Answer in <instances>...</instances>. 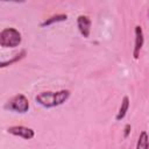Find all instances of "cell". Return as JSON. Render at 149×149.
Returning a JSON list of instances; mask_svg holds the SVG:
<instances>
[{
	"mask_svg": "<svg viewBox=\"0 0 149 149\" xmlns=\"http://www.w3.org/2000/svg\"><path fill=\"white\" fill-rule=\"evenodd\" d=\"M26 54H27V51H26V50H22L20 54H17V55H16L15 57H13L12 59H8V61H6V62H1V63H0V68L8 66V65H10V64H13V63H15V62L22 59V58L26 56Z\"/></svg>",
	"mask_w": 149,
	"mask_h": 149,
	"instance_id": "10",
	"label": "cell"
},
{
	"mask_svg": "<svg viewBox=\"0 0 149 149\" xmlns=\"http://www.w3.org/2000/svg\"><path fill=\"white\" fill-rule=\"evenodd\" d=\"M148 17H149V9H148Z\"/></svg>",
	"mask_w": 149,
	"mask_h": 149,
	"instance_id": "12",
	"label": "cell"
},
{
	"mask_svg": "<svg viewBox=\"0 0 149 149\" xmlns=\"http://www.w3.org/2000/svg\"><path fill=\"white\" fill-rule=\"evenodd\" d=\"M130 130H132V126H130L129 123H126V126H125V128H123V137H125V139H127V137L129 136Z\"/></svg>",
	"mask_w": 149,
	"mask_h": 149,
	"instance_id": "11",
	"label": "cell"
},
{
	"mask_svg": "<svg viewBox=\"0 0 149 149\" xmlns=\"http://www.w3.org/2000/svg\"><path fill=\"white\" fill-rule=\"evenodd\" d=\"M91 24H92V21L88 16L86 15H79L77 17V28L79 30V33L81 34L83 37L87 38L90 36V33H91Z\"/></svg>",
	"mask_w": 149,
	"mask_h": 149,
	"instance_id": "6",
	"label": "cell"
},
{
	"mask_svg": "<svg viewBox=\"0 0 149 149\" xmlns=\"http://www.w3.org/2000/svg\"><path fill=\"white\" fill-rule=\"evenodd\" d=\"M71 92L69 90H61L57 92H41L35 97V100L43 107L45 108H52L63 105L69 98H70Z\"/></svg>",
	"mask_w": 149,
	"mask_h": 149,
	"instance_id": "1",
	"label": "cell"
},
{
	"mask_svg": "<svg viewBox=\"0 0 149 149\" xmlns=\"http://www.w3.org/2000/svg\"><path fill=\"white\" fill-rule=\"evenodd\" d=\"M7 132L14 136H19L24 140H31L35 136V130L24 126H10L7 128Z\"/></svg>",
	"mask_w": 149,
	"mask_h": 149,
	"instance_id": "4",
	"label": "cell"
},
{
	"mask_svg": "<svg viewBox=\"0 0 149 149\" xmlns=\"http://www.w3.org/2000/svg\"><path fill=\"white\" fill-rule=\"evenodd\" d=\"M136 149H149V136L146 130L140 133V136L136 143Z\"/></svg>",
	"mask_w": 149,
	"mask_h": 149,
	"instance_id": "9",
	"label": "cell"
},
{
	"mask_svg": "<svg viewBox=\"0 0 149 149\" xmlns=\"http://www.w3.org/2000/svg\"><path fill=\"white\" fill-rule=\"evenodd\" d=\"M68 20V15L66 14H56V15H52L48 19H45L43 22H41V27L44 28V27H48V26H51L54 23H57V22H62V21H66Z\"/></svg>",
	"mask_w": 149,
	"mask_h": 149,
	"instance_id": "8",
	"label": "cell"
},
{
	"mask_svg": "<svg viewBox=\"0 0 149 149\" xmlns=\"http://www.w3.org/2000/svg\"><path fill=\"white\" fill-rule=\"evenodd\" d=\"M134 33H135V42H134V49H133V57H134V59H137L140 56V51H141L143 43H144V36H143L142 27L139 24L135 26Z\"/></svg>",
	"mask_w": 149,
	"mask_h": 149,
	"instance_id": "5",
	"label": "cell"
},
{
	"mask_svg": "<svg viewBox=\"0 0 149 149\" xmlns=\"http://www.w3.org/2000/svg\"><path fill=\"white\" fill-rule=\"evenodd\" d=\"M6 108L16 113H27L29 109V100L24 94H16L8 101Z\"/></svg>",
	"mask_w": 149,
	"mask_h": 149,
	"instance_id": "3",
	"label": "cell"
},
{
	"mask_svg": "<svg viewBox=\"0 0 149 149\" xmlns=\"http://www.w3.org/2000/svg\"><path fill=\"white\" fill-rule=\"evenodd\" d=\"M128 108H129V98H128L127 95H125V97L122 98L120 108H119V111H118V113H116V115H115V120H116V121H121V120L126 116V114H127V112H128Z\"/></svg>",
	"mask_w": 149,
	"mask_h": 149,
	"instance_id": "7",
	"label": "cell"
},
{
	"mask_svg": "<svg viewBox=\"0 0 149 149\" xmlns=\"http://www.w3.org/2000/svg\"><path fill=\"white\" fill-rule=\"evenodd\" d=\"M21 34L15 28H5L0 31V45L2 48H15L20 45Z\"/></svg>",
	"mask_w": 149,
	"mask_h": 149,
	"instance_id": "2",
	"label": "cell"
}]
</instances>
